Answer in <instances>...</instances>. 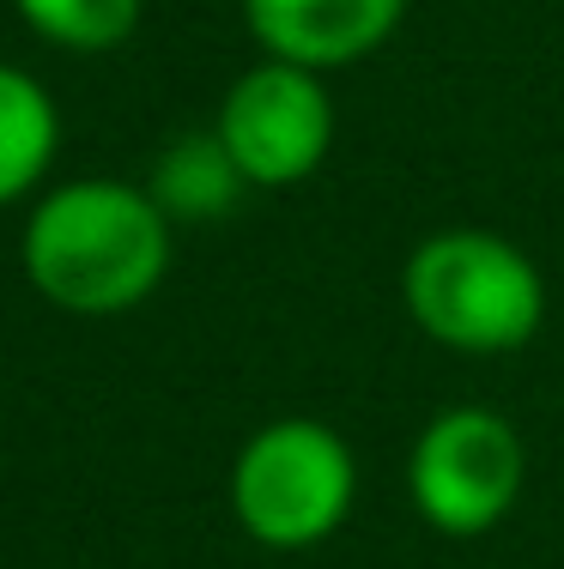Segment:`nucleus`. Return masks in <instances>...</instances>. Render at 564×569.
<instances>
[{
  "instance_id": "423d86ee",
  "label": "nucleus",
  "mask_w": 564,
  "mask_h": 569,
  "mask_svg": "<svg viewBox=\"0 0 564 569\" xmlns=\"http://www.w3.org/2000/svg\"><path fill=\"white\" fill-rule=\"evenodd\" d=\"M400 12L407 0H244L255 43L274 61L310 67V73L365 61L395 37Z\"/></svg>"
},
{
  "instance_id": "20e7f679",
  "label": "nucleus",
  "mask_w": 564,
  "mask_h": 569,
  "mask_svg": "<svg viewBox=\"0 0 564 569\" xmlns=\"http://www.w3.org/2000/svg\"><path fill=\"white\" fill-rule=\"evenodd\" d=\"M522 437L509 418L486 412V406H449L413 442V509L449 539H479L516 509L522 497Z\"/></svg>"
},
{
  "instance_id": "6e6552de",
  "label": "nucleus",
  "mask_w": 564,
  "mask_h": 569,
  "mask_svg": "<svg viewBox=\"0 0 564 569\" xmlns=\"http://www.w3.org/2000/svg\"><path fill=\"white\" fill-rule=\"evenodd\" d=\"M244 188L249 182L231 164L219 133H188L152 170V200L165 207V219H219Z\"/></svg>"
},
{
  "instance_id": "39448f33",
  "label": "nucleus",
  "mask_w": 564,
  "mask_h": 569,
  "mask_svg": "<svg viewBox=\"0 0 564 569\" xmlns=\"http://www.w3.org/2000/svg\"><path fill=\"white\" fill-rule=\"evenodd\" d=\"M212 133L225 140V152L249 188H291L316 176V164L328 158L334 98L321 91V73L267 56L225 91Z\"/></svg>"
},
{
  "instance_id": "f03ea898",
  "label": "nucleus",
  "mask_w": 564,
  "mask_h": 569,
  "mask_svg": "<svg viewBox=\"0 0 564 569\" xmlns=\"http://www.w3.org/2000/svg\"><path fill=\"white\" fill-rule=\"evenodd\" d=\"M407 309L437 346L498 358L522 351L546 321V279L498 230H437L407 254Z\"/></svg>"
},
{
  "instance_id": "f257e3e1",
  "label": "nucleus",
  "mask_w": 564,
  "mask_h": 569,
  "mask_svg": "<svg viewBox=\"0 0 564 569\" xmlns=\"http://www.w3.org/2000/svg\"><path fill=\"white\" fill-rule=\"evenodd\" d=\"M24 279L73 316H116L158 291L170 267V219L152 188L110 176L67 182L24 224Z\"/></svg>"
},
{
  "instance_id": "7ed1b4c3",
  "label": "nucleus",
  "mask_w": 564,
  "mask_h": 569,
  "mask_svg": "<svg viewBox=\"0 0 564 569\" xmlns=\"http://www.w3.org/2000/svg\"><path fill=\"white\" fill-rule=\"evenodd\" d=\"M358 497V467L321 418H274L237 449L231 509L249 539L274 551L321 546Z\"/></svg>"
},
{
  "instance_id": "1a4fd4ad",
  "label": "nucleus",
  "mask_w": 564,
  "mask_h": 569,
  "mask_svg": "<svg viewBox=\"0 0 564 569\" xmlns=\"http://www.w3.org/2000/svg\"><path fill=\"white\" fill-rule=\"evenodd\" d=\"M12 7L37 37L61 49H86V56L128 43L140 24V0H12Z\"/></svg>"
},
{
  "instance_id": "0eeeda50",
  "label": "nucleus",
  "mask_w": 564,
  "mask_h": 569,
  "mask_svg": "<svg viewBox=\"0 0 564 569\" xmlns=\"http://www.w3.org/2000/svg\"><path fill=\"white\" fill-rule=\"evenodd\" d=\"M56 103L24 67L0 61V207L37 188V176L56 158Z\"/></svg>"
}]
</instances>
